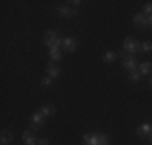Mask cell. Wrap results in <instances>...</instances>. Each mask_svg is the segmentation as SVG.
<instances>
[{
	"mask_svg": "<svg viewBox=\"0 0 152 145\" xmlns=\"http://www.w3.org/2000/svg\"><path fill=\"white\" fill-rule=\"evenodd\" d=\"M118 57H121L123 58V68H125L128 72H133V71H137V61H136V58L133 57V55H126V52L125 50H121L120 53H118Z\"/></svg>",
	"mask_w": 152,
	"mask_h": 145,
	"instance_id": "obj_1",
	"label": "cell"
},
{
	"mask_svg": "<svg viewBox=\"0 0 152 145\" xmlns=\"http://www.w3.org/2000/svg\"><path fill=\"white\" fill-rule=\"evenodd\" d=\"M44 42H45V45L49 47V49H53V47L60 49V47H61V42H63V39H60L58 36L55 34V32L47 31L45 34H44Z\"/></svg>",
	"mask_w": 152,
	"mask_h": 145,
	"instance_id": "obj_2",
	"label": "cell"
},
{
	"mask_svg": "<svg viewBox=\"0 0 152 145\" xmlns=\"http://www.w3.org/2000/svg\"><path fill=\"white\" fill-rule=\"evenodd\" d=\"M123 50H125L126 53H129V55H134L141 50V44L136 41L134 37H126L125 39V45H123Z\"/></svg>",
	"mask_w": 152,
	"mask_h": 145,
	"instance_id": "obj_3",
	"label": "cell"
},
{
	"mask_svg": "<svg viewBox=\"0 0 152 145\" xmlns=\"http://www.w3.org/2000/svg\"><path fill=\"white\" fill-rule=\"evenodd\" d=\"M57 12H58L60 16L63 18H70V16H76L78 14V8H70V7H65V5H58L57 7Z\"/></svg>",
	"mask_w": 152,
	"mask_h": 145,
	"instance_id": "obj_4",
	"label": "cell"
},
{
	"mask_svg": "<svg viewBox=\"0 0 152 145\" xmlns=\"http://www.w3.org/2000/svg\"><path fill=\"white\" fill-rule=\"evenodd\" d=\"M61 47L65 49V52H75L78 49V41L75 37H65L63 42H61Z\"/></svg>",
	"mask_w": 152,
	"mask_h": 145,
	"instance_id": "obj_5",
	"label": "cell"
},
{
	"mask_svg": "<svg viewBox=\"0 0 152 145\" xmlns=\"http://www.w3.org/2000/svg\"><path fill=\"white\" fill-rule=\"evenodd\" d=\"M133 21H134L136 26H142V28L149 26V18H147L146 14H142V13H136L134 18H133Z\"/></svg>",
	"mask_w": 152,
	"mask_h": 145,
	"instance_id": "obj_6",
	"label": "cell"
},
{
	"mask_svg": "<svg viewBox=\"0 0 152 145\" xmlns=\"http://www.w3.org/2000/svg\"><path fill=\"white\" fill-rule=\"evenodd\" d=\"M45 71H47V74H49L52 79H55V78H58V76H60V68L57 66L55 63H49V65H47V68H45Z\"/></svg>",
	"mask_w": 152,
	"mask_h": 145,
	"instance_id": "obj_7",
	"label": "cell"
},
{
	"mask_svg": "<svg viewBox=\"0 0 152 145\" xmlns=\"http://www.w3.org/2000/svg\"><path fill=\"white\" fill-rule=\"evenodd\" d=\"M137 136L139 137H146V136H151L152 132V124H141L139 128L136 129Z\"/></svg>",
	"mask_w": 152,
	"mask_h": 145,
	"instance_id": "obj_8",
	"label": "cell"
},
{
	"mask_svg": "<svg viewBox=\"0 0 152 145\" xmlns=\"http://www.w3.org/2000/svg\"><path fill=\"white\" fill-rule=\"evenodd\" d=\"M13 140V132L8 129H3L2 130V139H0V144L2 145H8Z\"/></svg>",
	"mask_w": 152,
	"mask_h": 145,
	"instance_id": "obj_9",
	"label": "cell"
},
{
	"mask_svg": "<svg viewBox=\"0 0 152 145\" xmlns=\"http://www.w3.org/2000/svg\"><path fill=\"white\" fill-rule=\"evenodd\" d=\"M23 142L26 145H36L37 140H36V136L31 132V130H26V132H23Z\"/></svg>",
	"mask_w": 152,
	"mask_h": 145,
	"instance_id": "obj_10",
	"label": "cell"
},
{
	"mask_svg": "<svg viewBox=\"0 0 152 145\" xmlns=\"http://www.w3.org/2000/svg\"><path fill=\"white\" fill-rule=\"evenodd\" d=\"M45 119L47 118L41 113V111H37V113H34L31 116V123H34V124H37V126H42L45 123Z\"/></svg>",
	"mask_w": 152,
	"mask_h": 145,
	"instance_id": "obj_11",
	"label": "cell"
},
{
	"mask_svg": "<svg viewBox=\"0 0 152 145\" xmlns=\"http://www.w3.org/2000/svg\"><path fill=\"white\" fill-rule=\"evenodd\" d=\"M151 70H152V63H149V61H144V63H139V66H137V71L141 72V76L149 74Z\"/></svg>",
	"mask_w": 152,
	"mask_h": 145,
	"instance_id": "obj_12",
	"label": "cell"
},
{
	"mask_svg": "<svg viewBox=\"0 0 152 145\" xmlns=\"http://www.w3.org/2000/svg\"><path fill=\"white\" fill-rule=\"evenodd\" d=\"M41 113L45 116V118H50V116L55 115V107L53 105H44V107L41 108Z\"/></svg>",
	"mask_w": 152,
	"mask_h": 145,
	"instance_id": "obj_13",
	"label": "cell"
},
{
	"mask_svg": "<svg viewBox=\"0 0 152 145\" xmlns=\"http://www.w3.org/2000/svg\"><path fill=\"white\" fill-rule=\"evenodd\" d=\"M49 55H50V60L52 61H60L61 60V52H60V49H57V47L49 49Z\"/></svg>",
	"mask_w": 152,
	"mask_h": 145,
	"instance_id": "obj_14",
	"label": "cell"
},
{
	"mask_svg": "<svg viewBox=\"0 0 152 145\" xmlns=\"http://www.w3.org/2000/svg\"><path fill=\"white\" fill-rule=\"evenodd\" d=\"M117 57H118V53L108 50V52H105V55H104V61H105V63H113V61L117 60Z\"/></svg>",
	"mask_w": 152,
	"mask_h": 145,
	"instance_id": "obj_15",
	"label": "cell"
},
{
	"mask_svg": "<svg viewBox=\"0 0 152 145\" xmlns=\"http://www.w3.org/2000/svg\"><path fill=\"white\" fill-rule=\"evenodd\" d=\"M141 52H144V53L152 52V42H151V41H144V42H141Z\"/></svg>",
	"mask_w": 152,
	"mask_h": 145,
	"instance_id": "obj_16",
	"label": "cell"
},
{
	"mask_svg": "<svg viewBox=\"0 0 152 145\" xmlns=\"http://www.w3.org/2000/svg\"><path fill=\"white\" fill-rule=\"evenodd\" d=\"M139 79H141V72H139V71H133V72H129V81H131L133 84L139 82Z\"/></svg>",
	"mask_w": 152,
	"mask_h": 145,
	"instance_id": "obj_17",
	"label": "cell"
},
{
	"mask_svg": "<svg viewBox=\"0 0 152 145\" xmlns=\"http://www.w3.org/2000/svg\"><path fill=\"white\" fill-rule=\"evenodd\" d=\"M142 14H146L147 18L152 14V2H147L146 5H144V8H142Z\"/></svg>",
	"mask_w": 152,
	"mask_h": 145,
	"instance_id": "obj_18",
	"label": "cell"
},
{
	"mask_svg": "<svg viewBox=\"0 0 152 145\" xmlns=\"http://www.w3.org/2000/svg\"><path fill=\"white\" fill-rule=\"evenodd\" d=\"M41 84L44 86V87H50L53 84V79L50 78V76H45V78H42V81H41Z\"/></svg>",
	"mask_w": 152,
	"mask_h": 145,
	"instance_id": "obj_19",
	"label": "cell"
},
{
	"mask_svg": "<svg viewBox=\"0 0 152 145\" xmlns=\"http://www.w3.org/2000/svg\"><path fill=\"white\" fill-rule=\"evenodd\" d=\"M99 145H110L108 144V137L105 134H99Z\"/></svg>",
	"mask_w": 152,
	"mask_h": 145,
	"instance_id": "obj_20",
	"label": "cell"
},
{
	"mask_svg": "<svg viewBox=\"0 0 152 145\" xmlns=\"http://www.w3.org/2000/svg\"><path fill=\"white\" fill-rule=\"evenodd\" d=\"M37 145H50V142H49V139H39Z\"/></svg>",
	"mask_w": 152,
	"mask_h": 145,
	"instance_id": "obj_21",
	"label": "cell"
},
{
	"mask_svg": "<svg viewBox=\"0 0 152 145\" xmlns=\"http://www.w3.org/2000/svg\"><path fill=\"white\" fill-rule=\"evenodd\" d=\"M29 126H31V130H36V132H37V130H39V129H41V126H37V124H34V123H31V124H29Z\"/></svg>",
	"mask_w": 152,
	"mask_h": 145,
	"instance_id": "obj_22",
	"label": "cell"
},
{
	"mask_svg": "<svg viewBox=\"0 0 152 145\" xmlns=\"http://www.w3.org/2000/svg\"><path fill=\"white\" fill-rule=\"evenodd\" d=\"M66 3H71V5H75V8H76V7H78L81 2H79V0H75V2H66Z\"/></svg>",
	"mask_w": 152,
	"mask_h": 145,
	"instance_id": "obj_23",
	"label": "cell"
},
{
	"mask_svg": "<svg viewBox=\"0 0 152 145\" xmlns=\"http://www.w3.org/2000/svg\"><path fill=\"white\" fill-rule=\"evenodd\" d=\"M149 26H152V14L149 16Z\"/></svg>",
	"mask_w": 152,
	"mask_h": 145,
	"instance_id": "obj_24",
	"label": "cell"
},
{
	"mask_svg": "<svg viewBox=\"0 0 152 145\" xmlns=\"http://www.w3.org/2000/svg\"><path fill=\"white\" fill-rule=\"evenodd\" d=\"M151 142H152V132H151Z\"/></svg>",
	"mask_w": 152,
	"mask_h": 145,
	"instance_id": "obj_25",
	"label": "cell"
},
{
	"mask_svg": "<svg viewBox=\"0 0 152 145\" xmlns=\"http://www.w3.org/2000/svg\"><path fill=\"white\" fill-rule=\"evenodd\" d=\"M149 82H151V86H152V78H151V81H149Z\"/></svg>",
	"mask_w": 152,
	"mask_h": 145,
	"instance_id": "obj_26",
	"label": "cell"
},
{
	"mask_svg": "<svg viewBox=\"0 0 152 145\" xmlns=\"http://www.w3.org/2000/svg\"><path fill=\"white\" fill-rule=\"evenodd\" d=\"M8 145H10V144H8Z\"/></svg>",
	"mask_w": 152,
	"mask_h": 145,
	"instance_id": "obj_27",
	"label": "cell"
}]
</instances>
